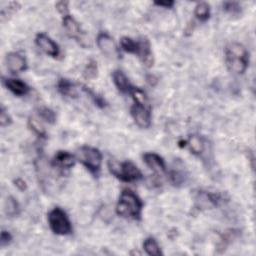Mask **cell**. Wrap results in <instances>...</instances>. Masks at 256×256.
Instances as JSON below:
<instances>
[{"instance_id": "cell-19", "label": "cell", "mask_w": 256, "mask_h": 256, "mask_svg": "<svg viewBox=\"0 0 256 256\" xmlns=\"http://www.w3.org/2000/svg\"><path fill=\"white\" fill-rule=\"evenodd\" d=\"M143 249L148 255H151V256H159L163 254L159 244L153 237H147L144 240Z\"/></svg>"}, {"instance_id": "cell-3", "label": "cell", "mask_w": 256, "mask_h": 256, "mask_svg": "<svg viewBox=\"0 0 256 256\" xmlns=\"http://www.w3.org/2000/svg\"><path fill=\"white\" fill-rule=\"evenodd\" d=\"M143 202L132 190L125 189L121 192L116 204V213L122 218L138 220L141 217Z\"/></svg>"}, {"instance_id": "cell-8", "label": "cell", "mask_w": 256, "mask_h": 256, "mask_svg": "<svg viewBox=\"0 0 256 256\" xmlns=\"http://www.w3.org/2000/svg\"><path fill=\"white\" fill-rule=\"evenodd\" d=\"M35 43L39 49H41L48 56L56 58L60 53L58 44L45 33H38L35 37Z\"/></svg>"}, {"instance_id": "cell-26", "label": "cell", "mask_w": 256, "mask_h": 256, "mask_svg": "<svg viewBox=\"0 0 256 256\" xmlns=\"http://www.w3.org/2000/svg\"><path fill=\"white\" fill-rule=\"evenodd\" d=\"M83 91H84L85 93H86L88 96H90V98L93 100V102L95 103V105L98 106V107H100V108H104V107H105V106H106V102H105V100H104L101 96H99V95L96 94L94 91L90 90L89 88L85 87V86L83 87Z\"/></svg>"}, {"instance_id": "cell-13", "label": "cell", "mask_w": 256, "mask_h": 256, "mask_svg": "<svg viewBox=\"0 0 256 256\" xmlns=\"http://www.w3.org/2000/svg\"><path fill=\"white\" fill-rule=\"evenodd\" d=\"M75 156L68 151H58L53 159L52 165L62 169H69L75 165Z\"/></svg>"}, {"instance_id": "cell-23", "label": "cell", "mask_w": 256, "mask_h": 256, "mask_svg": "<svg viewBox=\"0 0 256 256\" xmlns=\"http://www.w3.org/2000/svg\"><path fill=\"white\" fill-rule=\"evenodd\" d=\"M83 77L86 80H91L97 77L98 74V66H97V62L95 60H89L88 63L85 66L83 70Z\"/></svg>"}, {"instance_id": "cell-12", "label": "cell", "mask_w": 256, "mask_h": 256, "mask_svg": "<svg viewBox=\"0 0 256 256\" xmlns=\"http://www.w3.org/2000/svg\"><path fill=\"white\" fill-rule=\"evenodd\" d=\"M3 83L5 85V87L11 92L13 93L15 96H24L26 94L29 93L30 91V87L28 85L21 81L19 79H4Z\"/></svg>"}, {"instance_id": "cell-10", "label": "cell", "mask_w": 256, "mask_h": 256, "mask_svg": "<svg viewBox=\"0 0 256 256\" xmlns=\"http://www.w3.org/2000/svg\"><path fill=\"white\" fill-rule=\"evenodd\" d=\"M62 25L64 29H65L66 33L71 38H74L79 42L83 40V37H82L83 32L81 30L80 24L77 22L73 16H71L70 14H66V15L62 16Z\"/></svg>"}, {"instance_id": "cell-5", "label": "cell", "mask_w": 256, "mask_h": 256, "mask_svg": "<svg viewBox=\"0 0 256 256\" xmlns=\"http://www.w3.org/2000/svg\"><path fill=\"white\" fill-rule=\"evenodd\" d=\"M48 224L51 231L57 235H69L72 225L66 212L60 207H54L48 213Z\"/></svg>"}, {"instance_id": "cell-7", "label": "cell", "mask_w": 256, "mask_h": 256, "mask_svg": "<svg viewBox=\"0 0 256 256\" xmlns=\"http://www.w3.org/2000/svg\"><path fill=\"white\" fill-rule=\"evenodd\" d=\"M96 44L99 50L109 58H116L118 53V48L115 44L113 38L107 32H100L96 37Z\"/></svg>"}, {"instance_id": "cell-15", "label": "cell", "mask_w": 256, "mask_h": 256, "mask_svg": "<svg viewBox=\"0 0 256 256\" xmlns=\"http://www.w3.org/2000/svg\"><path fill=\"white\" fill-rule=\"evenodd\" d=\"M138 56L146 67H152L153 63H154L153 53L151 50L150 42H149L147 39L141 40V48H140V52Z\"/></svg>"}, {"instance_id": "cell-4", "label": "cell", "mask_w": 256, "mask_h": 256, "mask_svg": "<svg viewBox=\"0 0 256 256\" xmlns=\"http://www.w3.org/2000/svg\"><path fill=\"white\" fill-rule=\"evenodd\" d=\"M108 169L113 176L123 182H134L142 178V173L138 167L130 161L109 160Z\"/></svg>"}, {"instance_id": "cell-31", "label": "cell", "mask_w": 256, "mask_h": 256, "mask_svg": "<svg viewBox=\"0 0 256 256\" xmlns=\"http://www.w3.org/2000/svg\"><path fill=\"white\" fill-rule=\"evenodd\" d=\"M14 185L21 191H24L26 190L27 188V185H26V182L23 180V179H21V178H16L14 180Z\"/></svg>"}, {"instance_id": "cell-30", "label": "cell", "mask_w": 256, "mask_h": 256, "mask_svg": "<svg viewBox=\"0 0 256 256\" xmlns=\"http://www.w3.org/2000/svg\"><path fill=\"white\" fill-rule=\"evenodd\" d=\"M175 2L171 1V0H167V1H156L154 2V5L158 6V7H164V8H172L174 6Z\"/></svg>"}, {"instance_id": "cell-28", "label": "cell", "mask_w": 256, "mask_h": 256, "mask_svg": "<svg viewBox=\"0 0 256 256\" xmlns=\"http://www.w3.org/2000/svg\"><path fill=\"white\" fill-rule=\"evenodd\" d=\"M69 2L68 1H59L55 4V7L57 9V11L62 15H66V14H69Z\"/></svg>"}, {"instance_id": "cell-16", "label": "cell", "mask_w": 256, "mask_h": 256, "mask_svg": "<svg viewBox=\"0 0 256 256\" xmlns=\"http://www.w3.org/2000/svg\"><path fill=\"white\" fill-rule=\"evenodd\" d=\"M186 144L188 145L191 153L195 156H200L204 152L205 143L203 138L199 135H190L186 141Z\"/></svg>"}, {"instance_id": "cell-25", "label": "cell", "mask_w": 256, "mask_h": 256, "mask_svg": "<svg viewBox=\"0 0 256 256\" xmlns=\"http://www.w3.org/2000/svg\"><path fill=\"white\" fill-rule=\"evenodd\" d=\"M223 10L232 16H238L241 14V5L238 2L227 1L223 3Z\"/></svg>"}, {"instance_id": "cell-22", "label": "cell", "mask_w": 256, "mask_h": 256, "mask_svg": "<svg viewBox=\"0 0 256 256\" xmlns=\"http://www.w3.org/2000/svg\"><path fill=\"white\" fill-rule=\"evenodd\" d=\"M27 125L29 127V129L34 133L36 134L37 136L41 137V138H44L46 136V131H45V128L43 127V125H42L40 123L39 120L35 119L34 117H29L28 119V122H27Z\"/></svg>"}, {"instance_id": "cell-21", "label": "cell", "mask_w": 256, "mask_h": 256, "mask_svg": "<svg viewBox=\"0 0 256 256\" xmlns=\"http://www.w3.org/2000/svg\"><path fill=\"white\" fill-rule=\"evenodd\" d=\"M4 211L6 213V215L9 217L17 216L20 212V206L18 201L14 197L9 196L5 201Z\"/></svg>"}, {"instance_id": "cell-17", "label": "cell", "mask_w": 256, "mask_h": 256, "mask_svg": "<svg viewBox=\"0 0 256 256\" xmlns=\"http://www.w3.org/2000/svg\"><path fill=\"white\" fill-rule=\"evenodd\" d=\"M120 47L123 51L138 55L141 48V41H136L128 36H124L120 39Z\"/></svg>"}, {"instance_id": "cell-27", "label": "cell", "mask_w": 256, "mask_h": 256, "mask_svg": "<svg viewBox=\"0 0 256 256\" xmlns=\"http://www.w3.org/2000/svg\"><path fill=\"white\" fill-rule=\"evenodd\" d=\"M12 122L11 117L9 116L8 112L4 108V106H1V110H0V124H1L2 127L10 125Z\"/></svg>"}, {"instance_id": "cell-20", "label": "cell", "mask_w": 256, "mask_h": 256, "mask_svg": "<svg viewBox=\"0 0 256 256\" xmlns=\"http://www.w3.org/2000/svg\"><path fill=\"white\" fill-rule=\"evenodd\" d=\"M194 16L202 22H205L210 17V5L207 2H199L194 8Z\"/></svg>"}, {"instance_id": "cell-24", "label": "cell", "mask_w": 256, "mask_h": 256, "mask_svg": "<svg viewBox=\"0 0 256 256\" xmlns=\"http://www.w3.org/2000/svg\"><path fill=\"white\" fill-rule=\"evenodd\" d=\"M38 115L42 120H44L49 124H54L56 122L55 112L48 107H40L38 109Z\"/></svg>"}, {"instance_id": "cell-11", "label": "cell", "mask_w": 256, "mask_h": 256, "mask_svg": "<svg viewBox=\"0 0 256 256\" xmlns=\"http://www.w3.org/2000/svg\"><path fill=\"white\" fill-rule=\"evenodd\" d=\"M143 161L146 166L155 173L162 174L166 172V164L164 159L155 152H147L143 154Z\"/></svg>"}, {"instance_id": "cell-14", "label": "cell", "mask_w": 256, "mask_h": 256, "mask_svg": "<svg viewBox=\"0 0 256 256\" xmlns=\"http://www.w3.org/2000/svg\"><path fill=\"white\" fill-rule=\"evenodd\" d=\"M112 79L116 88L121 93H130V91L134 87L131 82L129 81V79H128V77L121 70L113 71Z\"/></svg>"}, {"instance_id": "cell-6", "label": "cell", "mask_w": 256, "mask_h": 256, "mask_svg": "<svg viewBox=\"0 0 256 256\" xmlns=\"http://www.w3.org/2000/svg\"><path fill=\"white\" fill-rule=\"evenodd\" d=\"M78 159L91 174L98 175L102 164V153L99 149L84 145L79 149Z\"/></svg>"}, {"instance_id": "cell-18", "label": "cell", "mask_w": 256, "mask_h": 256, "mask_svg": "<svg viewBox=\"0 0 256 256\" xmlns=\"http://www.w3.org/2000/svg\"><path fill=\"white\" fill-rule=\"evenodd\" d=\"M57 90L62 96H65V97H75L76 96L74 84L66 78H61L58 80Z\"/></svg>"}, {"instance_id": "cell-1", "label": "cell", "mask_w": 256, "mask_h": 256, "mask_svg": "<svg viewBox=\"0 0 256 256\" xmlns=\"http://www.w3.org/2000/svg\"><path fill=\"white\" fill-rule=\"evenodd\" d=\"M225 63L233 74H244L249 65V52L243 44L232 42L225 49Z\"/></svg>"}, {"instance_id": "cell-2", "label": "cell", "mask_w": 256, "mask_h": 256, "mask_svg": "<svg viewBox=\"0 0 256 256\" xmlns=\"http://www.w3.org/2000/svg\"><path fill=\"white\" fill-rule=\"evenodd\" d=\"M133 99V105L130 108L131 116L134 122L140 128H148L151 125V107L148 103L145 92L137 87H133L129 93Z\"/></svg>"}, {"instance_id": "cell-9", "label": "cell", "mask_w": 256, "mask_h": 256, "mask_svg": "<svg viewBox=\"0 0 256 256\" xmlns=\"http://www.w3.org/2000/svg\"><path fill=\"white\" fill-rule=\"evenodd\" d=\"M6 67L11 73H20L27 69V62L24 56L17 52H10L5 58Z\"/></svg>"}, {"instance_id": "cell-29", "label": "cell", "mask_w": 256, "mask_h": 256, "mask_svg": "<svg viewBox=\"0 0 256 256\" xmlns=\"http://www.w3.org/2000/svg\"><path fill=\"white\" fill-rule=\"evenodd\" d=\"M12 241V235L9 231L2 230L1 232V236H0V243H1V246H7L10 242Z\"/></svg>"}]
</instances>
